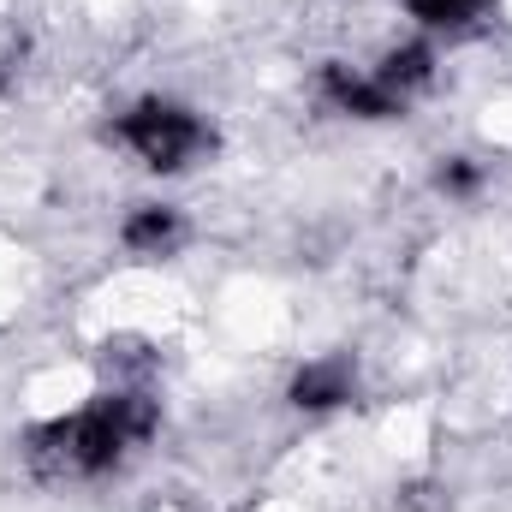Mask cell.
<instances>
[{"label":"cell","instance_id":"cell-8","mask_svg":"<svg viewBox=\"0 0 512 512\" xmlns=\"http://www.w3.org/2000/svg\"><path fill=\"white\" fill-rule=\"evenodd\" d=\"M435 185H441L447 197H477V191H483V167H477L471 155H447V161L435 167Z\"/></svg>","mask_w":512,"mask_h":512},{"label":"cell","instance_id":"cell-6","mask_svg":"<svg viewBox=\"0 0 512 512\" xmlns=\"http://www.w3.org/2000/svg\"><path fill=\"white\" fill-rule=\"evenodd\" d=\"M370 72L387 84V96H393L399 108H411V102L435 84V54H429L423 42H405V48H387L382 66H370Z\"/></svg>","mask_w":512,"mask_h":512},{"label":"cell","instance_id":"cell-1","mask_svg":"<svg viewBox=\"0 0 512 512\" xmlns=\"http://www.w3.org/2000/svg\"><path fill=\"white\" fill-rule=\"evenodd\" d=\"M161 429V405L143 387H108L72 417H48L24 435V459L42 483H90L120 471Z\"/></svg>","mask_w":512,"mask_h":512},{"label":"cell","instance_id":"cell-5","mask_svg":"<svg viewBox=\"0 0 512 512\" xmlns=\"http://www.w3.org/2000/svg\"><path fill=\"white\" fill-rule=\"evenodd\" d=\"M185 239H191V227H185V215L173 203H137L120 221V245L131 256H173Z\"/></svg>","mask_w":512,"mask_h":512},{"label":"cell","instance_id":"cell-2","mask_svg":"<svg viewBox=\"0 0 512 512\" xmlns=\"http://www.w3.org/2000/svg\"><path fill=\"white\" fill-rule=\"evenodd\" d=\"M114 137L149 173H185L191 161H203L215 149V131L203 126L185 102H161V96L131 102L126 114L114 120Z\"/></svg>","mask_w":512,"mask_h":512},{"label":"cell","instance_id":"cell-4","mask_svg":"<svg viewBox=\"0 0 512 512\" xmlns=\"http://www.w3.org/2000/svg\"><path fill=\"white\" fill-rule=\"evenodd\" d=\"M352 393H358V364H352L346 352L310 358V364L286 382L292 411H340V405H352Z\"/></svg>","mask_w":512,"mask_h":512},{"label":"cell","instance_id":"cell-7","mask_svg":"<svg viewBox=\"0 0 512 512\" xmlns=\"http://www.w3.org/2000/svg\"><path fill=\"white\" fill-rule=\"evenodd\" d=\"M423 30H471L495 0H399Z\"/></svg>","mask_w":512,"mask_h":512},{"label":"cell","instance_id":"cell-3","mask_svg":"<svg viewBox=\"0 0 512 512\" xmlns=\"http://www.w3.org/2000/svg\"><path fill=\"white\" fill-rule=\"evenodd\" d=\"M316 84H322V102H328L334 114H346V120H393V114H405V108L387 96V84L370 72V66L328 60Z\"/></svg>","mask_w":512,"mask_h":512}]
</instances>
